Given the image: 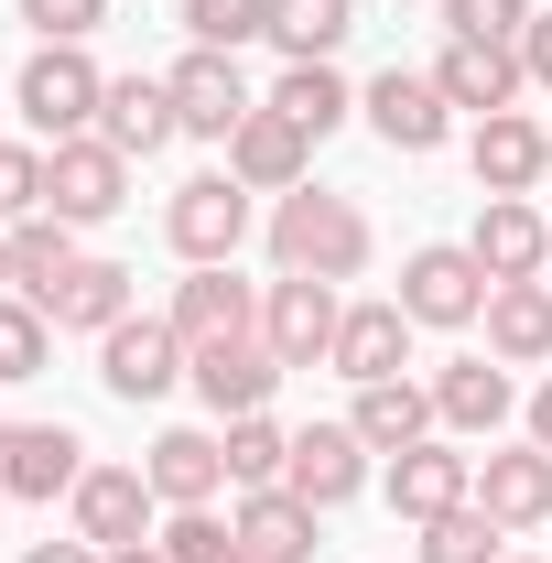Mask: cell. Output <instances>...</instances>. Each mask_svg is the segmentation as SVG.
I'll return each instance as SVG.
<instances>
[{
  "label": "cell",
  "instance_id": "cell-45",
  "mask_svg": "<svg viewBox=\"0 0 552 563\" xmlns=\"http://www.w3.org/2000/svg\"><path fill=\"white\" fill-rule=\"evenodd\" d=\"M0 477H11V422H0Z\"/></svg>",
  "mask_w": 552,
  "mask_h": 563
},
{
  "label": "cell",
  "instance_id": "cell-46",
  "mask_svg": "<svg viewBox=\"0 0 552 563\" xmlns=\"http://www.w3.org/2000/svg\"><path fill=\"white\" fill-rule=\"evenodd\" d=\"M542 185H552V141H542Z\"/></svg>",
  "mask_w": 552,
  "mask_h": 563
},
{
  "label": "cell",
  "instance_id": "cell-38",
  "mask_svg": "<svg viewBox=\"0 0 552 563\" xmlns=\"http://www.w3.org/2000/svg\"><path fill=\"white\" fill-rule=\"evenodd\" d=\"M444 33H466V44H520V33H531V0H444Z\"/></svg>",
  "mask_w": 552,
  "mask_h": 563
},
{
  "label": "cell",
  "instance_id": "cell-17",
  "mask_svg": "<svg viewBox=\"0 0 552 563\" xmlns=\"http://www.w3.org/2000/svg\"><path fill=\"white\" fill-rule=\"evenodd\" d=\"M141 477H152V498H163V509H217V488H228V433L174 422V433L141 455Z\"/></svg>",
  "mask_w": 552,
  "mask_h": 563
},
{
  "label": "cell",
  "instance_id": "cell-31",
  "mask_svg": "<svg viewBox=\"0 0 552 563\" xmlns=\"http://www.w3.org/2000/svg\"><path fill=\"white\" fill-rule=\"evenodd\" d=\"M272 109L292 120L303 141H325L336 120H357V87H346L336 66H281V87H272Z\"/></svg>",
  "mask_w": 552,
  "mask_h": 563
},
{
  "label": "cell",
  "instance_id": "cell-35",
  "mask_svg": "<svg viewBox=\"0 0 552 563\" xmlns=\"http://www.w3.org/2000/svg\"><path fill=\"white\" fill-rule=\"evenodd\" d=\"M185 33L217 44V55H239V44H261V33H272V0H185Z\"/></svg>",
  "mask_w": 552,
  "mask_h": 563
},
{
  "label": "cell",
  "instance_id": "cell-22",
  "mask_svg": "<svg viewBox=\"0 0 552 563\" xmlns=\"http://www.w3.org/2000/svg\"><path fill=\"white\" fill-rule=\"evenodd\" d=\"M477 325H487V357L498 368H542L552 357V282H498Z\"/></svg>",
  "mask_w": 552,
  "mask_h": 563
},
{
  "label": "cell",
  "instance_id": "cell-12",
  "mask_svg": "<svg viewBox=\"0 0 552 563\" xmlns=\"http://www.w3.org/2000/svg\"><path fill=\"white\" fill-rule=\"evenodd\" d=\"M281 488L303 498V509H346V498L368 488V444H357V422H303Z\"/></svg>",
  "mask_w": 552,
  "mask_h": 563
},
{
  "label": "cell",
  "instance_id": "cell-34",
  "mask_svg": "<svg viewBox=\"0 0 552 563\" xmlns=\"http://www.w3.org/2000/svg\"><path fill=\"white\" fill-rule=\"evenodd\" d=\"M44 357H55V314L33 292H0V379H33Z\"/></svg>",
  "mask_w": 552,
  "mask_h": 563
},
{
  "label": "cell",
  "instance_id": "cell-23",
  "mask_svg": "<svg viewBox=\"0 0 552 563\" xmlns=\"http://www.w3.org/2000/svg\"><path fill=\"white\" fill-rule=\"evenodd\" d=\"M542 120H520V109H498V120H477V141H466V163H477V196H531L542 185Z\"/></svg>",
  "mask_w": 552,
  "mask_h": 563
},
{
  "label": "cell",
  "instance_id": "cell-4",
  "mask_svg": "<svg viewBox=\"0 0 552 563\" xmlns=\"http://www.w3.org/2000/svg\"><path fill=\"white\" fill-rule=\"evenodd\" d=\"M163 239L185 250V272H207V261H239V239H250V185H239V174H196V185H174V207H163Z\"/></svg>",
  "mask_w": 552,
  "mask_h": 563
},
{
  "label": "cell",
  "instance_id": "cell-25",
  "mask_svg": "<svg viewBox=\"0 0 552 563\" xmlns=\"http://www.w3.org/2000/svg\"><path fill=\"white\" fill-rule=\"evenodd\" d=\"M509 401H520V390H509L498 357H455V368H433V422H444V433H498Z\"/></svg>",
  "mask_w": 552,
  "mask_h": 563
},
{
  "label": "cell",
  "instance_id": "cell-7",
  "mask_svg": "<svg viewBox=\"0 0 552 563\" xmlns=\"http://www.w3.org/2000/svg\"><path fill=\"white\" fill-rule=\"evenodd\" d=\"M185 379H196V401H207L217 422H239V412H261V401H272L292 368H281L272 336L250 325V336H217V347H196V357H185Z\"/></svg>",
  "mask_w": 552,
  "mask_h": 563
},
{
  "label": "cell",
  "instance_id": "cell-48",
  "mask_svg": "<svg viewBox=\"0 0 552 563\" xmlns=\"http://www.w3.org/2000/svg\"><path fill=\"white\" fill-rule=\"evenodd\" d=\"M509 563H542V553H509Z\"/></svg>",
  "mask_w": 552,
  "mask_h": 563
},
{
  "label": "cell",
  "instance_id": "cell-32",
  "mask_svg": "<svg viewBox=\"0 0 552 563\" xmlns=\"http://www.w3.org/2000/svg\"><path fill=\"white\" fill-rule=\"evenodd\" d=\"M281 466H292V433H281L272 412L228 422V488H281Z\"/></svg>",
  "mask_w": 552,
  "mask_h": 563
},
{
  "label": "cell",
  "instance_id": "cell-37",
  "mask_svg": "<svg viewBox=\"0 0 552 563\" xmlns=\"http://www.w3.org/2000/svg\"><path fill=\"white\" fill-rule=\"evenodd\" d=\"M44 217V152L33 141H0V228Z\"/></svg>",
  "mask_w": 552,
  "mask_h": 563
},
{
  "label": "cell",
  "instance_id": "cell-21",
  "mask_svg": "<svg viewBox=\"0 0 552 563\" xmlns=\"http://www.w3.org/2000/svg\"><path fill=\"white\" fill-rule=\"evenodd\" d=\"M401 357H412V314H401V303H346L336 357H325L336 379H357V390H368V379H401Z\"/></svg>",
  "mask_w": 552,
  "mask_h": 563
},
{
  "label": "cell",
  "instance_id": "cell-41",
  "mask_svg": "<svg viewBox=\"0 0 552 563\" xmlns=\"http://www.w3.org/2000/svg\"><path fill=\"white\" fill-rule=\"evenodd\" d=\"M22 563H109V553H98V542H33Z\"/></svg>",
  "mask_w": 552,
  "mask_h": 563
},
{
  "label": "cell",
  "instance_id": "cell-18",
  "mask_svg": "<svg viewBox=\"0 0 552 563\" xmlns=\"http://www.w3.org/2000/svg\"><path fill=\"white\" fill-rule=\"evenodd\" d=\"M433 87L455 98V109H477V120H498L531 76H520V44H466V33H444V55H433Z\"/></svg>",
  "mask_w": 552,
  "mask_h": 563
},
{
  "label": "cell",
  "instance_id": "cell-11",
  "mask_svg": "<svg viewBox=\"0 0 552 563\" xmlns=\"http://www.w3.org/2000/svg\"><path fill=\"white\" fill-rule=\"evenodd\" d=\"M66 509H76V542L131 553V542H152V509H163V498H152V477H141V466H87Z\"/></svg>",
  "mask_w": 552,
  "mask_h": 563
},
{
  "label": "cell",
  "instance_id": "cell-5",
  "mask_svg": "<svg viewBox=\"0 0 552 563\" xmlns=\"http://www.w3.org/2000/svg\"><path fill=\"white\" fill-rule=\"evenodd\" d=\"M336 325H346L336 282L281 272L272 292H261V336H272V357H281V368H325V357H336Z\"/></svg>",
  "mask_w": 552,
  "mask_h": 563
},
{
  "label": "cell",
  "instance_id": "cell-36",
  "mask_svg": "<svg viewBox=\"0 0 552 563\" xmlns=\"http://www.w3.org/2000/svg\"><path fill=\"white\" fill-rule=\"evenodd\" d=\"M163 553H174V563H228V553H239V520H217V509H174V520H163Z\"/></svg>",
  "mask_w": 552,
  "mask_h": 563
},
{
  "label": "cell",
  "instance_id": "cell-30",
  "mask_svg": "<svg viewBox=\"0 0 552 563\" xmlns=\"http://www.w3.org/2000/svg\"><path fill=\"white\" fill-rule=\"evenodd\" d=\"M0 239H11V272H22V292H33V303H55V282L87 261V250H76V228H66L55 207L22 217V228H0Z\"/></svg>",
  "mask_w": 552,
  "mask_h": 563
},
{
  "label": "cell",
  "instance_id": "cell-43",
  "mask_svg": "<svg viewBox=\"0 0 552 563\" xmlns=\"http://www.w3.org/2000/svg\"><path fill=\"white\" fill-rule=\"evenodd\" d=\"M109 563H174V553H163V542H131V553H109Z\"/></svg>",
  "mask_w": 552,
  "mask_h": 563
},
{
  "label": "cell",
  "instance_id": "cell-47",
  "mask_svg": "<svg viewBox=\"0 0 552 563\" xmlns=\"http://www.w3.org/2000/svg\"><path fill=\"white\" fill-rule=\"evenodd\" d=\"M228 563H261V553H228Z\"/></svg>",
  "mask_w": 552,
  "mask_h": 563
},
{
  "label": "cell",
  "instance_id": "cell-10",
  "mask_svg": "<svg viewBox=\"0 0 552 563\" xmlns=\"http://www.w3.org/2000/svg\"><path fill=\"white\" fill-rule=\"evenodd\" d=\"M357 120L390 141V152H444V131H455V98H444L433 76L390 66V76H368V87H357Z\"/></svg>",
  "mask_w": 552,
  "mask_h": 563
},
{
  "label": "cell",
  "instance_id": "cell-24",
  "mask_svg": "<svg viewBox=\"0 0 552 563\" xmlns=\"http://www.w3.org/2000/svg\"><path fill=\"white\" fill-rule=\"evenodd\" d=\"M76 477H87V444L66 422H11V477H0L11 498H76Z\"/></svg>",
  "mask_w": 552,
  "mask_h": 563
},
{
  "label": "cell",
  "instance_id": "cell-2",
  "mask_svg": "<svg viewBox=\"0 0 552 563\" xmlns=\"http://www.w3.org/2000/svg\"><path fill=\"white\" fill-rule=\"evenodd\" d=\"M98 98H109V76L87 66V44H33L22 55V87H11V109L44 131V152L76 131H98Z\"/></svg>",
  "mask_w": 552,
  "mask_h": 563
},
{
  "label": "cell",
  "instance_id": "cell-13",
  "mask_svg": "<svg viewBox=\"0 0 552 563\" xmlns=\"http://www.w3.org/2000/svg\"><path fill=\"white\" fill-rule=\"evenodd\" d=\"M228 174H239L250 196H292V185H314V141H303L272 98H261V109L228 131Z\"/></svg>",
  "mask_w": 552,
  "mask_h": 563
},
{
  "label": "cell",
  "instance_id": "cell-16",
  "mask_svg": "<svg viewBox=\"0 0 552 563\" xmlns=\"http://www.w3.org/2000/svg\"><path fill=\"white\" fill-rule=\"evenodd\" d=\"M163 314H174V336H185V347H217V336H250V325H261V292L228 272V261H207V272L174 282V303H163Z\"/></svg>",
  "mask_w": 552,
  "mask_h": 563
},
{
  "label": "cell",
  "instance_id": "cell-6",
  "mask_svg": "<svg viewBox=\"0 0 552 563\" xmlns=\"http://www.w3.org/2000/svg\"><path fill=\"white\" fill-rule=\"evenodd\" d=\"M185 336H174V314H131V325H109L98 336V379H109V401H163L174 379H185Z\"/></svg>",
  "mask_w": 552,
  "mask_h": 563
},
{
  "label": "cell",
  "instance_id": "cell-28",
  "mask_svg": "<svg viewBox=\"0 0 552 563\" xmlns=\"http://www.w3.org/2000/svg\"><path fill=\"white\" fill-rule=\"evenodd\" d=\"M346 422H357V444H368V455H401V444L433 433V390H422V379H368Z\"/></svg>",
  "mask_w": 552,
  "mask_h": 563
},
{
  "label": "cell",
  "instance_id": "cell-19",
  "mask_svg": "<svg viewBox=\"0 0 552 563\" xmlns=\"http://www.w3.org/2000/svg\"><path fill=\"white\" fill-rule=\"evenodd\" d=\"M98 141H109V152H131V163H152L163 141H185L174 87H163V76H109V98H98Z\"/></svg>",
  "mask_w": 552,
  "mask_h": 563
},
{
  "label": "cell",
  "instance_id": "cell-27",
  "mask_svg": "<svg viewBox=\"0 0 552 563\" xmlns=\"http://www.w3.org/2000/svg\"><path fill=\"white\" fill-rule=\"evenodd\" d=\"M131 282L141 272H120V261H76L66 282H55V325H76V336H109V325H131Z\"/></svg>",
  "mask_w": 552,
  "mask_h": 563
},
{
  "label": "cell",
  "instance_id": "cell-14",
  "mask_svg": "<svg viewBox=\"0 0 552 563\" xmlns=\"http://www.w3.org/2000/svg\"><path fill=\"white\" fill-rule=\"evenodd\" d=\"M466 498H477V455H455V444H433V433L390 455V509H401L412 531L444 520V509H466Z\"/></svg>",
  "mask_w": 552,
  "mask_h": 563
},
{
  "label": "cell",
  "instance_id": "cell-40",
  "mask_svg": "<svg viewBox=\"0 0 552 563\" xmlns=\"http://www.w3.org/2000/svg\"><path fill=\"white\" fill-rule=\"evenodd\" d=\"M520 76L552 87V11H531V33H520Z\"/></svg>",
  "mask_w": 552,
  "mask_h": 563
},
{
  "label": "cell",
  "instance_id": "cell-44",
  "mask_svg": "<svg viewBox=\"0 0 552 563\" xmlns=\"http://www.w3.org/2000/svg\"><path fill=\"white\" fill-rule=\"evenodd\" d=\"M0 292H22V272H11V239H0Z\"/></svg>",
  "mask_w": 552,
  "mask_h": 563
},
{
  "label": "cell",
  "instance_id": "cell-29",
  "mask_svg": "<svg viewBox=\"0 0 552 563\" xmlns=\"http://www.w3.org/2000/svg\"><path fill=\"white\" fill-rule=\"evenodd\" d=\"M346 33H357V0H272V44L292 66H336Z\"/></svg>",
  "mask_w": 552,
  "mask_h": 563
},
{
  "label": "cell",
  "instance_id": "cell-3",
  "mask_svg": "<svg viewBox=\"0 0 552 563\" xmlns=\"http://www.w3.org/2000/svg\"><path fill=\"white\" fill-rule=\"evenodd\" d=\"M44 207L66 217V228H109V217L131 207V152H109L98 131H76L44 152Z\"/></svg>",
  "mask_w": 552,
  "mask_h": 563
},
{
  "label": "cell",
  "instance_id": "cell-26",
  "mask_svg": "<svg viewBox=\"0 0 552 563\" xmlns=\"http://www.w3.org/2000/svg\"><path fill=\"white\" fill-rule=\"evenodd\" d=\"M314 520H325V509H303L292 488H239V553H261V563H314Z\"/></svg>",
  "mask_w": 552,
  "mask_h": 563
},
{
  "label": "cell",
  "instance_id": "cell-39",
  "mask_svg": "<svg viewBox=\"0 0 552 563\" xmlns=\"http://www.w3.org/2000/svg\"><path fill=\"white\" fill-rule=\"evenodd\" d=\"M98 11H109V0H22L33 44H87V33H98Z\"/></svg>",
  "mask_w": 552,
  "mask_h": 563
},
{
  "label": "cell",
  "instance_id": "cell-15",
  "mask_svg": "<svg viewBox=\"0 0 552 563\" xmlns=\"http://www.w3.org/2000/svg\"><path fill=\"white\" fill-rule=\"evenodd\" d=\"M466 250H477L487 282H542V261H552V217L531 207V196H487Z\"/></svg>",
  "mask_w": 552,
  "mask_h": 563
},
{
  "label": "cell",
  "instance_id": "cell-33",
  "mask_svg": "<svg viewBox=\"0 0 552 563\" xmlns=\"http://www.w3.org/2000/svg\"><path fill=\"white\" fill-rule=\"evenodd\" d=\"M422 563H509V531H498L477 498H466V509L422 520Z\"/></svg>",
  "mask_w": 552,
  "mask_h": 563
},
{
  "label": "cell",
  "instance_id": "cell-42",
  "mask_svg": "<svg viewBox=\"0 0 552 563\" xmlns=\"http://www.w3.org/2000/svg\"><path fill=\"white\" fill-rule=\"evenodd\" d=\"M531 444H542V455H552V379H542V390H531Z\"/></svg>",
  "mask_w": 552,
  "mask_h": 563
},
{
  "label": "cell",
  "instance_id": "cell-8",
  "mask_svg": "<svg viewBox=\"0 0 552 563\" xmlns=\"http://www.w3.org/2000/svg\"><path fill=\"white\" fill-rule=\"evenodd\" d=\"M163 87H174L185 141H217V152H228V131L261 109V98H250V76H239V55H217V44H185V66L163 76Z\"/></svg>",
  "mask_w": 552,
  "mask_h": 563
},
{
  "label": "cell",
  "instance_id": "cell-9",
  "mask_svg": "<svg viewBox=\"0 0 552 563\" xmlns=\"http://www.w3.org/2000/svg\"><path fill=\"white\" fill-rule=\"evenodd\" d=\"M487 292H498V282L477 272V250H412L390 303H401L412 325H444V336H455V325H477V314H487Z\"/></svg>",
  "mask_w": 552,
  "mask_h": 563
},
{
  "label": "cell",
  "instance_id": "cell-20",
  "mask_svg": "<svg viewBox=\"0 0 552 563\" xmlns=\"http://www.w3.org/2000/svg\"><path fill=\"white\" fill-rule=\"evenodd\" d=\"M477 509L498 520V531L552 520V455H542V444H498V455L477 466Z\"/></svg>",
  "mask_w": 552,
  "mask_h": 563
},
{
  "label": "cell",
  "instance_id": "cell-1",
  "mask_svg": "<svg viewBox=\"0 0 552 563\" xmlns=\"http://www.w3.org/2000/svg\"><path fill=\"white\" fill-rule=\"evenodd\" d=\"M368 250H379V239H368V207L336 196V185H292L272 207V261L303 272V282H357Z\"/></svg>",
  "mask_w": 552,
  "mask_h": 563
}]
</instances>
